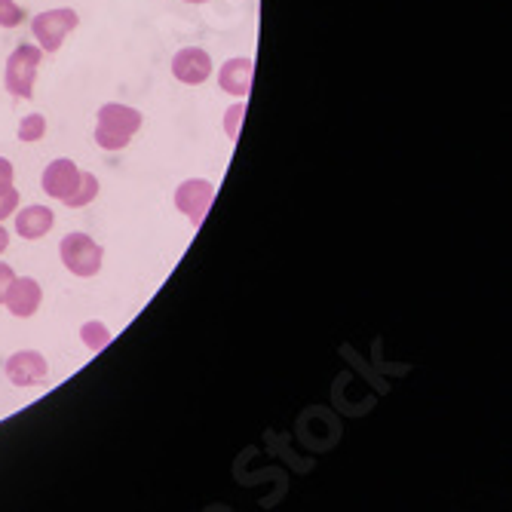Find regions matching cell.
Returning <instances> with one entry per match:
<instances>
[{
    "instance_id": "19",
    "label": "cell",
    "mask_w": 512,
    "mask_h": 512,
    "mask_svg": "<svg viewBox=\"0 0 512 512\" xmlns=\"http://www.w3.org/2000/svg\"><path fill=\"white\" fill-rule=\"evenodd\" d=\"M13 279H16V270H13L10 264L0 261V304H4V298H7V289H10Z\"/></svg>"
},
{
    "instance_id": "17",
    "label": "cell",
    "mask_w": 512,
    "mask_h": 512,
    "mask_svg": "<svg viewBox=\"0 0 512 512\" xmlns=\"http://www.w3.org/2000/svg\"><path fill=\"white\" fill-rule=\"evenodd\" d=\"M19 191L16 188H7V191H0V221H7L10 215H16L19 209Z\"/></svg>"
},
{
    "instance_id": "7",
    "label": "cell",
    "mask_w": 512,
    "mask_h": 512,
    "mask_svg": "<svg viewBox=\"0 0 512 512\" xmlns=\"http://www.w3.org/2000/svg\"><path fill=\"white\" fill-rule=\"evenodd\" d=\"M80 175H83V169H80L74 160H68V157L53 160L50 166L43 169V178H40L43 194H46V197H53V200H59V203H68V197L77 191Z\"/></svg>"
},
{
    "instance_id": "14",
    "label": "cell",
    "mask_w": 512,
    "mask_h": 512,
    "mask_svg": "<svg viewBox=\"0 0 512 512\" xmlns=\"http://www.w3.org/2000/svg\"><path fill=\"white\" fill-rule=\"evenodd\" d=\"M46 135V117L43 114H28L19 123V142H40Z\"/></svg>"
},
{
    "instance_id": "2",
    "label": "cell",
    "mask_w": 512,
    "mask_h": 512,
    "mask_svg": "<svg viewBox=\"0 0 512 512\" xmlns=\"http://www.w3.org/2000/svg\"><path fill=\"white\" fill-rule=\"evenodd\" d=\"M40 59H43V50L40 46H31V43H22L10 53L7 71H4V86L13 99H31L34 96V80L40 71Z\"/></svg>"
},
{
    "instance_id": "15",
    "label": "cell",
    "mask_w": 512,
    "mask_h": 512,
    "mask_svg": "<svg viewBox=\"0 0 512 512\" xmlns=\"http://www.w3.org/2000/svg\"><path fill=\"white\" fill-rule=\"evenodd\" d=\"M243 117H246V102H243V99H240V102H234V105L227 108V114H224V132H227L230 142H237V138H240Z\"/></svg>"
},
{
    "instance_id": "12",
    "label": "cell",
    "mask_w": 512,
    "mask_h": 512,
    "mask_svg": "<svg viewBox=\"0 0 512 512\" xmlns=\"http://www.w3.org/2000/svg\"><path fill=\"white\" fill-rule=\"evenodd\" d=\"M80 341L86 344L89 353H102L111 344V329L99 319H89V322L80 325Z\"/></svg>"
},
{
    "instance_id": "13",
    "label": "cell",
    "mask_w": 512,
    "mask_h": 512,
    "mask_svg": "<svg viewBox=\"0 0 512 512\" xmlns=\"http://www.w3.org/2000/svg\"><path fill=\"white\" fill-rule=\"evenodd\" d=\"M96 197H99V178L92 175V172H83V175H80V184H77V191L68 197V203H65V206H71V209H83V206H89Z\"/></svg>"
},
{
    "instance_id": "18",
    "label": "cell",
    "mask_w": 512,
    "mask_h": 512,
    "mask_svg": "<svg viewBox=\"0 0 512 512\" xmlns=\"http://www.w3.org/2000/svg\"><path fill=\"white\" fill-rule=\"evenodd\" d=\"M16 169L7 157H0V191H7V188H16Z\"/></svg>"
},
{
    "instance_id": "1",
    "label": "cell",
    "mask_w": 512,
    "mask_h": 512,
    "mask_svg": "<svg viewBox=\"0 0 512 512\" xmlns=\"http://www.w3.org/2000/svg\"><path fill=\"white\" fill-rule=\"evenodd\" d=\"M142 111L138 108H129V105H120V102H108L99 108V117H96V145L102 151H123L132 135L142 129Z\"/></svg>"
},
{
    "instance_id": "8",
    "label": "cell",
    "mask_w": 512,
    "mask_h": 512,
    "mask_svg": "<svg viewBox=\"0 0 512 512\" xmlns=\"http://www.w3.org/2000/svg\"><path fill=\"white\" fill-rule=\"evenodd\" d=\"M172 74L178 83H188V86H200L212 77V56L200 46H184L172 56Z\"/></svg>"
},
{
    "instance_id": "11",
    "label": "cell",
    "mask_w": 512,
    "mask_h": 512,
    "mask_svg": "<svg viewBox=\"0 0 512 512\" xmlns=\"http://www.w3.org/2000/svg\"><path fill=\"white\" fill-rule=\"evenodd\" d=\"M53 224H56V215L50 206L37 203V206H25L16 212V234L22 240H43L53 230Z\"/></svg>"
},
{
    "instance_id": "5",
    "label": "cell",
    "mask_w": 512,
    "mask_h": 512,
    "mask_svg": "<svg viewBox=\"0 0 512 512\" xmlns=\"http://www.w3.org/2000/svg\"><path fill=\"white\" fill-rule=\"evenodd\" d=\"M212 200H215V184L206 181V178H188V181H181L178 191H175V209L188 218L194 227L203 224Z\"/></svg>"
},
{
    "instance_id": "10",
    "label": "cell",
    "mask_w": 512,
    "mask_h": 512,
    "mask_svg": "<svg viewBox=\"0 0 512 512\" xmlns=\"http://www.w3.org/2000/svg\"><path fill=\"white\" fill-rule=\"evenodd\" d=\"M252 74H255V65L252 59L246 56H237V59H227L218 71V86L227 92V96L234 99H246L249 89H252Z\"/></svg>"
},
{
    "instance_id": "6",
    "label": "cell",
    "mask_w": 512,
    "mask_h": 512,
    "mask_svg": "<svg viewBox=\"0 0 512 512\" xmlns=\"http://www.w3.org/2000/svg\"><path fill=\"white\" fill-rule=\"evenodd\" d=\"M4 371L13 387H37L50 375V362L37 350H19L4 362Z\"/></svg>"
},
{
    "instance_id": "9",
    "label": "cell",
    "mask_w": 512,
    "mask_h": 512,
    "mask_svg": "<svg viewBox=\"0 0 512 512\" xmlns=\"http://www.w3.org/2000/svg\"><path fill=\"white\" fill-rule=\"evenodd\" d=\"M40 301H43V289L34 276H16L10 289H7V298H4V307L16 316V319H31L37 310H40Z\"/></svg>"
},
{
    "instance_id": "3",
    "label": "cell",
    "mask_w": 512,
    "mask_h": 512,
    "mask_svg": "<svg viewBox=\"0 0 512 512\" xmlns=\"http://www.w3.org/2000/svg\"><path fill=\"white\" fill-rule=\"evenodd\" d=\"M59 258H62L65 270H71L74 276L92 279V276H99V270H102L105 252L89 234H80V230H77V234H68L59 243Z\"/></svg>"
},
{
    "instance_id": "20",
    "label": "cell",
    "mask_w": 512,
    "mask_h": 512,
    "mask_svg": "<svg viewBox=\"0 0 512 512\" xmlns=\"http://www.w3.org/2000/svg\"><path fill=\"white\" fill-rule=\"evenodd\" d=\"M7 249H10V230L0 224V255H4Z\"/></svg>"
},
{
    "instance_id": "16",
    "label": "cell",
    "mask_w": 512,
    "mask_h": 512,
    "mask_svg": "<svg viewBox=\"0 0 512 512\" xmlns=\"http://www.w3.org/2000/svg\"><path fill=\"white\" fill-rule=\"evenodd\" d=\"M25 10L16 4V0H0V28H16L22 25Z\"/></svg>"
},
{
    "instance_id": "4",
    "label": "cell",
    "mask_w": 512,
    "mask_h": 512,
    "mask_svg": "<svg viewBox=\"0 0 512 512\" xmlns=\"http://www.w3.org/2000/svg\"><path fill=\"white\" fill-rule=\"evenodd\" d=\"M77 25H80L77 10L65 7V10H46V13L34 16L31 31H34L43 53H56L59 46L65 43V37L77 31Z\"/></svg>"
},
{
    "instance_id": "21",
    "label": "cell",
    "mask_w": 512,
    "mask_h": 512,
    "mask_svg": "<svg viewBox=\"0 0 512 512\" xmlns=\"http://www.w3.org/2000/svg\"><path fill=\"white\" fill-rule=\"evenodd\" d=\"M184 4H209V0H184Z\"/></svg>"
}]
</instances>
